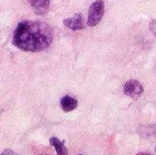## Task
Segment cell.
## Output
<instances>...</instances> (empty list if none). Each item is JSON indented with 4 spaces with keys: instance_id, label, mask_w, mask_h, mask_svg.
Returning <instances> with one entry per match:
<instances>
[{
    "instance_id": "obj_6",
    "label": "cell",
    "mask_w": 156,
    "mask_h": 155,
    "mask_svg": "<svg viewBox=\"0 0 156 155\" xmlns=\"http://www.w3.org/2000/svg\"><path fill=\"white\" fill-rule=\"evenodd\" d=\"M60 106L65 112H69L74 111L78 107V100L69 95H66L63 98H61Z\"/></svg>"
},
{
    "instance_id": "obj_2",
    "label": "cell",
    "mask_w": 156,
    "mask_h": 155,
    "mask_svg": "<svg viewBox=\"0 0 156 155\" xmlns=\"http://www.w3.org/2000/svg\"><path fill=\"white\" fill-rule=\"evenodd\" d=\"M103 15H104V1L103 0L94 1L89 8L88 22H87L88 26L90 27L97 26L102 19Z\"/></svg>"
},
{
    "instance_id": "obj_10",
    "label": "cell",
    "mask_w": 156,
    "mask_h": 155,
    "mask_svg": "<svg viewBox=\"0 0 156 155\" xmlns=\"http://www.w3.org/2000/svg\"><path fill=\"white\" fill-rule=\"evenodd\" d=\"M0 155H18L17 153H16L14 151H12V150H10V149H5V150H4L2 153H1V154Z\"/></svg>"
},
{
    "instance_id": "obj_11",
    "label": "cell",
    "mask_w": 156,
    "mask_h": 155,
    "mask_svg": "<svg viewBox=\"0 0 156 155\" xmlns=\"http://www.w3.org/2000/svg\"><path fill=\"white\" fill-rule=\"evenodd\" d=\"M137 155H151V154H149V153H138Z\"/></svg>"
},
{
    "instance_id": "obj_1",
    "label": "cell",
    "mask_w": 156,
    "mask_h": 155,
    "mask_svg": "<svg viewBox=\"0 0 156 155\" xmlns=\"http://www.w3.org/2000/svg\"><path fill=\"white\" fill-rule=\"evenodd\" d=\"M53 41V30L49 25L38 20H23L14 31L12 43L21 50L38 52L48 48Z\"/></svg>"
},
{
    "instance_id": "obj_9",
    "label": "cell",
    "mask_w": 156,
    "mask_h": 155,
    "mask_svg": "<svg viewBox=\"0 0 156 155\" xmlns=\"http://www.w3.org/2000/svg\"><path fill=\"white\" fill-rule=\"evenodd\" d=\"M149 28H150V31L156 37V19H153L150 21Z\"/></svg>"
},
{
    "instance_id": "obj_3",
    "label": "cell",
    "mask_w": 156,
    "mask_h": 155,
    "mask_svg": "<svg viewBox=\"0 0 156 155\" xmlns=\"http://www.w3.org/2000/svg\"><path fill=\"white\" fill-rule=\"evenodd\" d=\"M144 87L137 79H130L123 86V92L128 97L137 100L144 92Z\"/></svg>"
},
{
    "instance_id": "obj_7",
    "label": "cell",
    "mask_w": 156,
    "mask_h": 155,
    "mask_svg": "<svg viewBox=\"0 0 156 155\" xmlns=\"http://www.w3.org/2000/svg\"><path fill=\"white\" fill-rule=\"evenodd\" d=\"M49 143L55 148L57 155H69L68 149L64 144V142H61L57 137H51L49 139Z\"/></svg>"
},
{
    "instance_id": "obj_8",
    "label": "cell",
    "mask_w": 156,
    "mask_h": 155,
    "mask_svg": "<svg viewBox=\"0 0 156 155\" xmlns=\"http://www.w3.org/2000/svg\"><path fill=\"white\" fill-rule=\"evenodd\" d=\"M142 128L143 129H139V130L143 131V132H140L141 135H143V137L152 136V135L156 133V124L155 125H152V126H144Z\"/></svg>"
},
{
    "instance_id": "obj_12",
    "label": "cell",
    "mask_w": 156,
    "mask_h": 155,
    "mask_svg": "<svg viewBox=\"0 0 156 155\" xmlns=\"http://www.w3.org/2000/svg\"><path fill=\"white\" fill-rule=\"evenodd\" d=\"M39 155H48V154H39Z\"/></svg>"
},
{
    "instance_id": "obj_14",
    "label": "cell",
    "mask_w": 156,
    "mask_h": 155,
    "mask_svg": "<svg viewBox=\"0 0 156 155\" xmlns=\"http://www.w3.org/2000/svg\"><path fill=\"white\" fill-rule=\"evenodd\" d=\"M80 155H81V154H80Z\"/></svg>"
},
{
    "instance_id": "obj_5",
    "label": "cell",
    "mask_w": 156,
    "mask_h": 155,
    "mask_svg": "<svg viewBox=\"0 0 156 155\" xmlns=\"http://www.w3.org/2000/svg\"><path fill=\"white\" fill-rule=\"evenodd\" d=\"M27 2L37 15L44 16L48 12L50 0H27Z\"/></svg>"
},
{
    "instance_id": "obj_13",
    "label": "cell",
    "mask_w": 156,
    "mask_h": 155,
    "mask_svg": "<svg viewBox=\"0 0 156 155\" xmlns=\"http://www.w3.org/2000/svg\"><path fill=\"white\" fill-rule=\"evenodd\" d=\"M155 151H156V148H155Z\"/></svg>"
},
{
    "instance_id": "obj_4",
    "label": "cell",
    "mask_w": 156,
    "mask_h": 155,
    "mask_svg": "<svg viewBox=\"0 0 156 155\" xmlns=\"http://www.w3.org/2000/svg\"><path fill=\"white\" fill-rule=\"evenodd\" d=\"M63 23L64 25L73 30V31H77V30H81L84 28V20H83V17H82V15L80 14V13H77L75 14L72 17H69V18H66L63 20Z\"/></svg>"
}]
</instances>
